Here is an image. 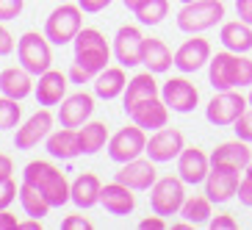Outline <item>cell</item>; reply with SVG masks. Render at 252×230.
<instances>
[{
    "label": "cell",
    "instance_id": "obj_40",
    "mask_svg": "<svg viewBox=\"0 0 252 230\" xmlns=\"http://www.w3.org/2000/svg\"><path fill=\"white\" fill-rule=\"evenodd\" d=\"M61 228H64V230H89L92 222H89V219H83L81 214H72V216H67V219L61 222Z\"/></svg>",
    "mask_w": 252,
    "mask_h": 230
},
{
    "label": "cell",
    "instance_id": "obj_39",
    "mask_svg": "<svg viewBox=\"0 0 252 230\" xmlns=\"http://www.w3.org/2000/svg\"><path fill=\"white\" fill-rule=\"evenodd\" d=\"M238 202H244L247 208H252V178H241V183H238V192H236Z\"/></svg>",
    "mask_w": 252,
    "mask_h": 230
},
{
    "label": "cell",
    "instance_id": "obj_31",
    "mask_svg": "<svg viewBox=\"0 0 252 230\" xmlns=\"http://www.w3.org/2000/svg\"><path fill=\"white\" fill-rule=\"evenodd\" d=\"M20 202H23L25 214L28 216H36V219H42V216H47V211H50V202H47V197L42 192H39L36 186H31L23 180V186H20Z\"/></svg>",
    "mask_w": 252,
    "mask_h": 230
},
{
    "label": "cell",
    "instance_id": "obj_17",
    "mask_svg": "<svg viewBox=\"0 0 252 230\" xmlns=\"http://www.w3.org/2000/svg\"><path fill=\"white\" fill-rule=\"evenodd\" d=\"M127 117L133 119L139 128H144V131H158V128H163L169 122V105L163 103V97L158 95V97H150L144 103L133 105L127 111Z\"/></svg>",
    "mask_w": 252,
    "mask_h": 230
},
{
    "label": "cell",
    "instance_id": "obj_29",
    "mask_svg": "<svg viewBox=\"0 0 252 230\" xmlns=\"http://www.w3.org/2000/svg\"><path fill=\"white\" fill-rule=\"evenodd\" d=\"M33 89V81H31V72L28 69H17V67H8L0 72V92L6 97H14V100H23V97L31 95Z\"/></svg>",
    "mask_w": 252,
    "mask_h": 230
},
{
    "label": "cell",
    "instance_id": "obj_10",
    "mask_svg": "<svg viewBox=\"0 0 252 230\" xmlns=\"http://www.w3.org/2000/svg\"><path fill=\"white\" fill-rule=\"evenodd\" d=\"M186 147V139L183 133H180L178 128H158V131H153V136L147 139V153L144 156L153 158L156 164H166L172 161V158H178L180 153H183Z\"/></svg>",
    "mask_w": 252,
    "mask_h": 230
},
{
    "label": "cell",
    "instance_id": "obj_28",
    "mask_svg": "<svg viewBox=\"0 0 252 230\" xmlns=\"http://www.w3.org/2000/svg\"><path fill=\"white\" fill-rule=\"evenodd\" d=\"M141 64L150 69V72H166V69L175 64V53L166 47V42L161 39H144V53H141Z\"/></svg>",
    "mask_w": 252,
    "mask_h": 230
},
{
    "label": "cell",
    "instance_id": "obj_27",
    "mask_svg": "<svg viewBox=\"0 0 252 230\" xmlns=\"http://www.w3.org/2000/svg\"><path fill=\"white\" fill-rule=\"evenodd\" d=\"M219 39L233 53H250L252 50V25L244 23V20H230V23L222 25Z\"/></svg>",
    "mask_w": 252,
    "mask_h": 230
},
{
    "label": "cell",
    "instance_id": "obj_5",
    "mask_svg": "<svg viewBox=\"0 0 252 230\" xmlns=\"http://www.w3.org/2000/svg\"><path fill=\"white\" fill-rule=\"evenodd\" d=\"M83 28V8L72 6V3H61L59 8H53L50 17L45 23V36L50 39L53 45H69L75 42L78 31Z\"/></svg>",
    "mask_w": 252,
    "mask_h": 230
},
{
    "label": "cell",
    "instance_id": "obj_6",
    "mask_svg": "<svg viewBox=\"0 0 252 230\" xmlns=\"http://www.w3.org/2000/svg\"><path fill=\"white\" fill-rule=\"evenodd\" d=\"M247 108H250V97H244L238 89H224V92H216L211 97V103L205 108V117L211 125L227 128V125H236V119Z\"/></svg>",
    "mask_w": 252,
    "mask_h": 230
},
{
    "label": "cell",
    "instance_id": "obj_38",
    "mask_svg": "<svg viewBox=\"0 0 252 230\" xmlns=\"http://www.w3.org/2000/svg\"><path fill=\"white\" fill-rule=\"evenodd\" d=\"M208 228L211 230H236L238 222L233 219V214H219V216H211Z\"/></svg>",
    "mask_w": 252,
    "mask_h": 230
},
{
    "label": "cell",
    "instance_id": "obj_36",
    "mask_svg": "<svg viewBox=\"0 0 252 230\" xmlns=\"http://www.w3.org/2000/svg\"><path fill=\"white\" fill-rule=\"evenodd\" d=\"M20 194V189H17V183L11 178H6V180H0V211L3 208H8L11 202H14V197Z\"/></svg>",
    "mask_w": 252,
    "mask_h": 230
},
{
    "label": "cell",
    "instance_id": "obj_21",
    "mask_svg": "<svg viewBox=\"0 0 252 230\" xmlns=\"http://www.w3.org/2000/svg\"><path fill=\"white\" fill-rule=\"evenodd\" d=\"M100 202H103V208L108 211V214L127 216V214H133V208H136V194H133V189H127L125 183L114 180V183L103 186Z\"/></svg>",
    "mask_w": 252,
    "mask_h": 230
},
{
    "label": "cell",
    "instance_id": "obj_41",
    "mask_svg": "<svg viewBox=\"0 0 252 230\" xmlns=\"http://www.w3.org/2000/svg\"><path fill=\"white\" fill-rule=\"evenodd\" d=\"M78 6H81L86 14H97V11H103L105 6H111V0H78Z\"/></svg>",
    "mask_w": 252,
    "mask_h": 230
},
{
    "label": "cell",
    "instance_id": "obj_32",
    "mask_svg": "<svg viewBox=\"0 0 252 230\" xmlns=\"http://www.w3.org/2000/svg\"><path fill=\"white\" fill-rule=\"evenodd\" d=\"M211 205H214V202H211V197H186V202H183V208H180V216H183L186 222H191L194 228H197V225H208L211 222Z\"/></svg>",
    "mask_w": 252,
    "mask_h": 230
},
{
    "label": "cell",
    "instance_id": "obj_26",
    "mask_svg": "<svg viewBox=\"0 0 252 230\" xmlns=\"http://www.w3.org/2000/svg\"><path fill=\"white\" fill-rule=\"evenodd\" d=\"M47 153L53 158L69 161V158L81 156V139H78V128H61L56 133L47 136Z\"/></svg>",
    "mask_w": 252,
    "mask_h": 230
},
{
    "label": "cell",
    "instance_id": "obj_43",
    "mask_svg": "<svg viewBox=\"0 0 252 230\" xmlns=\"http://www.w3.org/2000/svg\"><path fill=\"white\" fill-rule=\"evenodd\" d=\"M11 50H14V39L6 31V25H0V56H8Z\"/></svg>",
    "mask_w": 252,
    "mask_h": 230
},
{
    "label": "cell",
    "instance_id": "obj_52",
    "mask_svg": "<svg viewBox=\"0 0 252 230\" xmlns=\"http://www.w3.org/2000/svg\"><path fill=\"white\" fill-rule=\"evenodd\" d=\"M180 3H194V0H180Z\"/></svg>",
    "mask_w": 252,
    "mask_h": 230
},
{
    "label": "cell",
    "instance_id": "obj_13",
    "mask_svg": "<svg viewBox=\"0 0 252 230\" xmlns=\"http://www.w3.org/2000/svg\"><path fill=\"white\" fill-rule=\"evenodd\" d=\"M114 180L125 183L127 189H133V192H150L158 180L156 161H153V158H133V161L122 164V169L117 172Z\"/></svg>",
    "mask_w": 252,
    "mask_h": 230
},
{
    "label": "cell",
    "instance_id": "obj_18",
    "mask_svg": "<svg viewBox=\"0 0 252 230\" xmlns=\"http://www.w3.org/2000/svg\"><path fill=\"white\" fill-rule=\"evenodd\" d=\"M92 111H94V97L86 92H78V95H69L61 100L59 122L61 128H81L92 117Z\"/></svg>",
    "mask_w": 252,
    "mask_h": 230
},
{
    "label": "cell",
    "instance_id": "obj_8",
    "mask_svg": "<svg viewBox=\"0 0 252 230\" xmlns=\"http://www.w3.org/2000/svg\"><path fill=\"white\" fill-rule=\"evenodd\" d=\"M50 39L36 33V31H28L23 33L20 45H17V56H20V64L28 69L31 75H42L50 69L53 64V53H50Z\"/></svg>",
    "mask_w": 252,
    "mask_h": 230
},
{
    "label": "cell",
    "instance_id": "obj_35",
    "mask_svg": "<svg viewBox=\"0 0 252 230\" xmlns=\"http://www.w3.org/2000/svg\"><path fill=\"white\" fill-rule=\"evenodd\" d=\"M233 131H236V136L238 139H244V141H250L252 144V105L247 108L241 117L236 119V125H233Z\"/></svg>",
    "mask_w": 252,
    "mask_h": 230
},
{
    "label": "cell",
    "instance_id": "obj_34",
    "mask_svg": "<svg viewBox=\"0 0 252 230\" xmlns=\"http://www.w3.org/2000/svg\"><path fill=\"white\" fill-rule=\"evenodd\" d=\"M20 105H17L14 97H0V131H8V128H17L20 122Z\"/></svg>",
    "mask_w": 252,
    "mask_h": 230
},
{
    "label": "cell",
    "instance_id": "obj_2",
    "mask_svg": "<svg viewBox=\"0 0 252 230\" xmlns=\"http://www.w3.org/2000/svg\"><path fill=\"white\" fill-rule=\"evenodd\" d=\"M23 180L31 186H36L39 192L47 197L53 208H61L64 202H69V183L64 178V172L59 166H53L50 161H31L23 172Z\"/></svg>",
    "mask_w": 252,
    "mask_h": 230
},
{
    "label": "cell",
    "instance_id": "obj_11",
    "mask_svg": "<svg viewBox=\"0 0 252 230\" xmlns=\"http://www.w3.org/2000/svg\"><path fill=\"white\" fill-rule=\"evenodd\" d=\"M161 97L169 105V111L175 114H191L200 103V92L189 78H169L161 86Z\"/></svg>",
    "mask_w": 252,
    "mask_h": 230
},
{
    "label": "cell",
    "instance_id": "obj_1",
    "mask_svg": "<svg viewBox=\"0 0 252 230\" xmlns=\"http://www.w3.org/2000/svg\"><path fill=\"white\" fill-rule=\"evenodd\" d=\"M208 81L216 92L252 86V59H247V53H233L224 47L208 61Z\"/></svg>",
    "mask_w": 252,
    "mask_h": 230
},
{
    "label": "cell",
    "instance_id": "obj_4",
    "mask_svg": "<svg viewBox=\"0 0 252 230\" xmlns=\"http://www.w3.org/2000/svg\"><path fill=\"white\" fill-rule=\"evenodd\" d=\"M222 17L224 0H194V3H183V8L178 11V28L183 33H202L216 23H222Z\"/></svg>",
    "mask_w": 252,
    "mask_h": 230
},
{
    "label": "cell",
    "instance_id": "obj_47",
    "mask_svg": "<svg viewBox=\"0 0 252 230\" xmlns=\"http://www.w3.org/2000/svg\"><path fill=\"white\" fill-rule=\"evenodd\" d=\"M11 172H14V166H11V158H8V156H3V153H0V180L11 178Z\"/></svg>",
    "mask_w": 252,
    "mask_h": 230
},
{
    "label": "cell",
    "instance_id": "obj_53",
    "mask_svg": "<svg viewBox=\"0 0 252 230\" xmlns=\"http://www.w3.org/2000/svg\"><path fill=\"white\" fill-rule=\"evenodd\" d=\"M59 3H64V0H59Z\"/></svg>",
    "mask_w": 252,
    "mask_h": 230
},
{
    "label": "cell",
    "instance_id": "obj_19",
    "mask_svg": "<svg viewBox=\"0 0 252 230\" xmlns=\"http://www.w3.org/2000/svg\"><path fill=\"white\" fill-rule=\"evenodd\" d=\"M50 128H53V114L47 111V108H42V111L33 114V117H31L23 128H17L14 147H17V150L36 147L42 139H47V136H50Z\"/></svg>",
    "mask_w": 252,
    "mask_h": 230
},
{
    "label": "cell",
    "instance_id": "obj_24",
    "mask_svg": "<svg viewBox=\"0 0 252 230\" xmlns=\"http://www.w3.org/2000/svg\"><path fill=\"white\" fill-rule=\"evenodd\" d=\"M127 89V75H125V67H105L103 72H97L94 78V95L103 97V100H114V97L125 95Z\"/></svg>",
    "mask_w": 252,
    "mask_h": 230
},
{
    "label": "cell",
    "instance_id": "obj_42",
    "mask_svg": "<svg viewBox=\"0 0 252 230\" xmlns=\"http://www.w3.org/2000/svg\"><path fill=\"white\" fill-rule=\"evenodd\" d=\"M236 14H238V20L252 25V0H236Z\"/></svg>",
    "mask_w": 252,
    "mask_h": 230
},
{
    "label": "cell",
    "instance_id": "obj_44",
    "mask_svg": "<svg viewBox=\"0 0 252 230\" xmlns=\"http://www.w3.org/2000/svg\"><path fill=\"white\" fill-rule=\"evenodd\" d=\"M139 228H141V230H163V228H166V222H163V216H161V214H156V216H147V219H141Z\"/></svg>",
    "mask_w": 252,
    "mask_h": 230
},
{
    "label": "cell",
    "instance_id": "obj_33",
    "mask_svg": "<svg viewBox=\"0 0 252 230\" xmlns=\"http://www.w3.org/2000/svg\"><path fill=\"white\" fill-rule=\"evenodd\" d=\"M133 14L141 25H158L169 14V0H141L133 8Z\"/></svg>",
    "mask_w": 252,
    "mask_h": 230
},
{
    "label": "cell",
    "instance_id": "obj_23",
    "mask_svg": "<svg viewBox=\"0 0 252 230\" xmlns=\"http://www.w3.org/2000/svg\"><path fill=\"white\" fill-rule=\"evenodd\" d=\"M156 72H139L133 75L130 81H127V89H125V111H130L133 105L144 103V100H150V97H158L161 95V86L156 83V78H153Z\"/></svg>",
    "mask_w": 252,
    "mask_h": 230
},
{
    "label": "cell",
    "instance_id": "obj_48",
    "mask_svg": "<svg viewBox=\"0 0 252 230\" xmlns=\"http://www.w3.org/2000/svg\"><path fill=\"white\" fill-rule=\"evenodd\" d=\"M39 228H42V219H36V216L31 222H20V230H39Z\"/></svg>",
    "mask_w": 252,
    "mask_h": 230
},
{
    "label": "cell",
    "instance_id": "obj_51",
    "mask_svg": "<svg viewBox=\"0 0 252 230\" xmlns=\"http://www.w3.org/2000/svg\"><path fill=\"white\" fill-rule=\"evenodd\" d=\"M247 97H250V105H252V86H250V95H247Z\"/></svg>",
    "mask_w": 252,
    "mask_h": 230
},
{
    "label": "cell",
    "instance_id": "obj_45",
    "mask_svg": "<svg viewBox=\"0 0 252 230\" xmlns=\"http://www.w3.org/2000/svg\"><path fill=\"white\" fill-rule=\"evenodd\" d=\"M69 78H72L75 83H86V81H92L94 75H92L89 69H83L81 64H72V67H69Z\"/></svg>",
    "mask_w": 252,
    "mask_h": 230
},
{
    "label": "cell",
    "instance_id": "obj_12",
    "mask_svg": "<svg viewBox=\"0 0 252 230\" xmlns=\"http://www.w3.org/2000/svg\"><path fill=\"white\" fill-rule=\"evenodd\" d=\"M252 164V150L250 141L238 139L236 141H224L211 153V166L214 169H233V172H244L247 166Z\"/></svg>",
    "mask_w": 252,
    "mask_h": 230
},
{
    "label": "cell",
    "instance_id": "obj_15",
    "mask_svg": "<svg viewBox=\"0 0 252 230\" xmlns=\"http://www.w3.org/2000/svg\"><path fill=\"white\" fill-rule=\"evenodd\" d=\"M211 45H208V39L197 36V33H191V39H186L183 45L175 50V67L180 69V72H197V69H202L211 61Z\"/></svg>",
    "mask_w": 252,
    "mask_h": 230
},
{
    "label": "cell",
    "instance_id": "obj_22",
    "mask_svg": "<svg viewBox=\"0 0 252 230\" xmlns=\"http://www.w3.org/2000/svg\"><path fill=\"white\" fill-rule=\"evenodd\" d=\"M100 194H103V183L94 172H83L75 178V183L69 186V197L78 208H92L100 202Z\"/></svg>",
    "mask_w": 252,
    "mask_h": 230
},
{
    "label": "cell",
    "instance_id": "obj_49",
    "mask_svg": "<svg viewBox=\"0 0 252 230\" xmlns=\"http://www.w3.org/2000/svg\"><path fill=\"white\" fill-rule=\"evenodd\" d=\"M122 3H125V8H130V11H133V8L139 6L141 0H122Z\"/></svg>",
    "mask_w": 252,
    "mask_h": 230
},
{
    "label": "cell",
    "instance_id": "obj_3",
    "mask_svg": "<svg viewBox=\"0 0 252 230\" xmlns=\"http://www.w3.org/2000/svg\"><path fill=\"white\" fill-rule=\"evenodd\" d=\"M111 61V47L105 42V36L97 28H81L75 36V64H81L83 69H89L97 78V72H103Z\"/></svg>",
    "mask_w": 252,
    "mask_h": 230
},
{
    "label": "cell",
    "instance_id": "obj_16",
    "mask_svg": "<svg viewBox=\"0 0 252 230\" xmlns=\"http://www.w3.org/2000/svg\"><path fill=\"white\" fill-rule=\"evenodd\" d=\"M208 172H211V156L200 147H183V153L178 156V175L189 186L205 183Z\"/></svg>",
    "mask_w": 252,
    "mask_h": 230
},
{
    "label": "cell",
    "instance_id": "obj_46",
    "mask_svg": "<svg viewBox=\"0 0 252 230\" xmlns=\"http://www.w3.org/2000/svg\"><path fill=\"white\" fill-rule=\"evenodd\" d=\"M14 228H20L17 216H11L6 208H3V211H0V230H14Z\"/></svg>",
    "mask_w": 252,
    "mask_h": 230
},
{
    "label": "cell",
    "instance_id": "obj_20",
    "mask_svg": "<svg viewBox=\"0 0 252 230\" xmlns=\"http://www.w3.org/2000/svg\"><path fill=\"white\" fill-rule=\"evenodd\" d=\"M238 183H241L238 172L214 169V166H211V172H208V178H205V194L211 197V202H227V200L236 197Z\"/></svg>",
    "mask_w": 252,
    "mask_h": 230
},
{
    "label": "cell",
    "instance_id": "obj_9",
    "mask_svg": "<svg viewBox=\"0 0 252 230\" xmlns=\"http://www.w3.org/2000/svg\"><path fill=\"white\" fill-rule=\"evenodd\" d=\"M144 153H147V136H144V128H139L136 122L117 131L108 139V156L117 164H127L133 158H141Z\"/></svg>",
    "mask_w": 252,
    "mask_h": 230
},
{
    "label": "cell",
    "instance_id": "obj_30",
    "mask_svg": "<svg viewBox=\"0 0 252 230\" xmlns=\"http://www.w3.org/2000/svg\"><path fill=\"white\" fill-rule=\"evenodd\" d=\"M78 139H81V153L83 156H92L97 150H103L111 136H108V128L103 122H83L78 128Z\"/></svg>",
    "mask_w": 252,
    "mask_h": 230
},
{
    "label": "cell",
    "instance_id": "obj_14",
    "mask_svg": "<svg viewBox=\"0 0 252 230\" xmlns=\"http://www.w3.org/2000/svg\"><path fill=\"white\" fill-rule=\"evenodd\" d=\"M144 33L136 25H122L114 36V56L122 67H136L141 64V53H144Z\"/></svg>",
    "mask_w": 252,
    "mask_h": 230
},
{
    "label": "cell",
    "instance_id": "obj_50",
    "mask_svg": "<svg viewBox=\"0 0 252 230\" xmlns=\"http://www.w3.org/2000/svg\"><path fill=\"white\" fill-rule=\"evenodd\" d=\"M244 175H247V178H252V164H250V166L244 169Z\"/></svg>",
    "mask_w": 252,
    "mask_h": 230
},
{
    "label": "cell",
    "instance_id": "obj_7",
    "mask_svg": "<svg viewBox=\"0 0 252 230\" xmlns=\"http://www.w3.org/2000/svg\"><path fill=\"white\" fill-rule=\"evenodd\" d=\"M186 202V180L180 178H158L156 186L150 189V208L153 214L161 216H175L180 214V208Z\"/></svg>",
    "mask_w": 252,
    "mask_h": 230
},
{
    "label": "cell",
    "instance_id": "obj_25",
    "mask_svg": "<svg viewBox=\"0 0 252 230\" xmlns=\"http://www.w3.org/2000/svg\"><path fill=\"white\" fill-rule=\"evenodd\" d=\"M67 95V78L56 69H47V72L39 75L36 83V100L39 105H59Z\"/></svg>",
    "mask_w": 252,
    "mask_h": 230
},
{
    "label": "cell",
    "instance_id": "obj_37",
    "mask_svg": "<svg viewBox=\"0 0 252 230\" xmlns=\"http://www.w3.org/2000/svg\"><path fill=\"white\" fill-rule=\"evenodd\" d=\"M23 11V0H0V23L3 20H17Z\"/></svg>",
    "mask_w": 252,
    "mask_h": 230
}]
</instances>
